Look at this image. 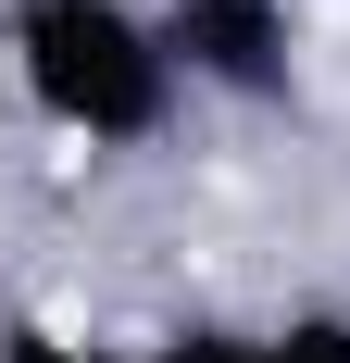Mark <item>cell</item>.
<instances>
[{
	"label": "cell",
	"instance_id": "6da1fadb",
	"mask_svg": "<svg viewBox=\"0 0 350 363\" xmlns=\"http://www.w3.org/2000/svg\"><path fill=\"white\" fill-rule=\"evenodd\" d=\"M0 50H13L26 113L88 138V150H150L188 101V75L163 50V13H138V0H13Z\"/></svg>",
	"mask_w": 350,
	"mask_h": 363
},
{
	"label": "cell",
	"instance_id": "7a4b0ae2",
	"mask_svg": "<svg viewBox=\"0 0 350 363\" xmlns=\"http://www.w3.org/2000/svg\"><path fill=\"white\" fill-rule=\"evenodd\" d=\"M163 50L188 88L238 113L300 101V0H163Z\"/></svg>",
	"mask_w": 350,
	"mask_h": 363
},
{
	"label": "cell",
	"instance_id": "3957f363",
	"mask_svg": "<svg viewBox=\"0 0 350 363\" xmlns=\"http://www.w3.org/2000/svg\"><path fill=\"white\" fill-rule=\"evenodd\" d=\"M138 363H276V338H263V326H225V313H188V326H163Z\"/></svg>",
	"mask_w": 350,
	"mask_h": 363
},
{
	"label": "cell",
	"instance_id": "277c9868",
	"mask_svg": "<svg viewBox=\"0 0 350 363\" xmlns=\"http://www.w3.org/2000/svg\"><path fill=\"white\" fill-rule=\"evenodd\" d=\"M0 363H138V351H113V338H88V326H50V313H13V326H0Z\"/></svg>",
	"mask_w": 350,
	"mask_h": 363
},
{
	"label": "cell",
	"instance_id": "5b68a950",
	"mask_svg": "<svg viewBox=\"0 0 350 363\" xmlns=\"http://www.w3.org/2000/svg\"><path fill=\"white\" fill-rule=\"evenodd\" d=\"M263 338H276V363H350V301H300Z\"/></svg>",
	"mask_w": 350,
	"mask_h": 363
}]
</instances>
